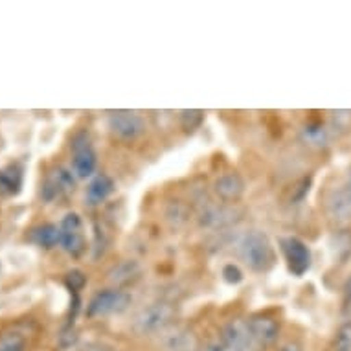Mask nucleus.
Masks as SVG:
<instances>
[{
  "label": "nucleus",
  "instance_id": "obj_1",
  "mask_svg": "<svg viewBox=\"0 0 351 351\" xmlns=\"http://www.w3.org/2000/svg\"><path fill=\"white\" fill-rule=\"evenodd\" d=\"M237 256L252 272H269L276 265V248L263 230H248L237 241Z\"/></svg>",
  "mask_w": 351,
  "mask_h": 351
},
{
  "label": "nucleus",
  "instance_id": "obj_2",
  "mask_svg": "<svg viewBox=\"0 0 351 351\" xmlns=\"http://www.w3.org/2000/svg\"><path fill=\"white\" fill-rule=\"evenodd\" d=\"M131 294L125 289H104L93 294V298L86 304V317L99 318L110 317V315H120L131 305Z\"/></svg>",
  "mask_w": 351,
  "mask_h": 351
},
{
  "label": "nucleus",
  "instance_id": "obj_3",
  "mask_svg": "<svg viewBox=\"0 0 351 351\" xmlns=\"http://www.w3.org/2000/svg\"><path fill=\"white\" fill-rule=\"evenodd\" d=\"M173 318H175V309H173V305L166 304V302L151 304L147 305V307H144V309L134 317L133 329L134 333L138 335L164 333V331L171 326Z\"/></svg>",
  "mask_w": 351,
  "mask_h": 351
},
{
  "label": "nucleus",
  "instance_id": "obj_4",
  "mask_svg": "<svg viewBox=\"0 0 351 351\" xmlns=\"http://www.w3.org/2000/svg\"><path fill=\"white\" fill-rule=\"evenodd\" d=\"M110 134L121 142H134L145 134V120L134 110H114L107 116Z\"/></svg>",
  "mask_w": 351,
  "mask_h": 351
},
{
  "label": "nucleus",
  "instance_id": "obj_5",
  "mask_svg": "<svg viewBox=\"0 0 351 351\" xmlns=\"http://www.w3.org/2000/svg\"><path fill=\"white\" fill-rule=\"evenodd\" d=\"M59 232H61L59 247L72 258H81L86 250V237L85 225H83V219L80 217V213H66L59 223Z\"/></svg>",
  "mask_w": 351,
  "mask_h": 351
},
{
  "label": "nucleus",
  "instance_id": "obj_6",
  "mask_svg": "<svg viewBox=\"0 0 351 351\" xmlns=\"http://www.w3.org/2000/svg\"><path fill=\"white\" fill-rule=\"evenodd\" d=\"M280 250H282L283 258L287 261L289 272L293 276L300 278L304 276L305 272L311 269L313 254L311 248L305 241H302L296 236L280 237Z\"/></svg>",
  "mask_w": 351,
  "mask_h": 351
},
{
  "label": "nucleus",
  "instance_id": "obj_7",
  "mask_svg": "<svg viewBox=\"0 0 351 351\" xmlns=\"http://www.w3.org/2000/svg\"><path fill=\"white\" fill-rule=\"evenodd\" d=\"M98 167V155L86 134H77L72 140V171L77 179L94 177Z\"/></svg>",
  "mask_w": 351,
  "mask_h": 351
},
{
  "label": "nucleus",
  "instance_id": "obj_8",
  "mask_svg": "<svg viewBox=\"0 0 351 351\" xmlns=\"http://www.w3.org/2000/svg\"><path fill=\"white\" fill-rule=\"evenodd\" d=\"M248 331L252 335L254 342L258 344L259 350H263L267 346L274 344L282 329V324L276 317H272L269 313H258L247 318Z\"/></svg>",
  "mask_w": 351,
  "mask_h": 351
},
{
  "label": "nucleus",
  "instance_id": "obj_9",
  "mask_svg": "<svg viewBox=\"0 0 351 351\" xmlns=\"http://www.w3.org/2000/svg\"><path fill=\"white\" fill-rule=\"evenodd\" d=\"M241 210L228 204H210L199 215V225L202 228H225L239 221Z\"/></svg>",
  "mask_w": 351,
  "mask_h": 351
},
{
  "label": "nucleus",
  "instance_id": "obj_10",
  "mask_svg": "<svg viewBox=\"0 0 351 351\" xmlns=\"http://www.w3.org/2000/svg\"><path fill=\"white\" fill-rule=\"evenodd\" d=\"M245 179L237 171H225L213 180V193L223 202L239 201L245 193Z\"/></svg>",
  "mask_w": 351,
  "mask_h": 351
},
{
  "label": "nucleus",
  "instance_id": "obj_11",
  "mask_svg": "<svg viewBox=\"0 0 351 351\" xmlns=\"http://www.w3.org/2000/svg\"><path fill=\"white\" fill-rule=\"evenodd\" d=\"M116 191V182L112 180L110 175L107 173H98V175H94L88 186H86V191H85V197L88 204H101L109 199L112 193Z\"/></svg>",
  "mask_w": 351,
  "mask_h": 351
},
{
  "label": "nucleus",
  "instance_id": "obj_12",
  "mask_svg": "<svg viewBox=\"0 0 351 351\" xmlns=\"http://www.w3.org/2000/svg\"><path fill=\"white\" fill-rule=\"evenodd\" d=\"M142 274V267L136 259H123L118 265H114L109 271V282L114 285L116 289H123L127 285H131L140 278Z\"/></svg>",
  "mask_w": 351,
  "mask_h": 351
},
{
  "label": "nucleus",
  "instance_id": "obj_13",
  "mask_svg": "<svg viewBox=\"0 0 351 351\" xmlns=\"http://www.w3.org/2000/svg\"><path fill=\"white\" fill-rule=\"evenodd\" d=\"M329 213L337 221H348L351 217V167L339 193L329 201Z\"/></svg>",
  "mask_w": 351,
  "mask_h": 351
},
{
  "label": "nucleus",
  "instance_id": "obj_14",
  "mask_svg": "<svg viewBox=\"0 0 351 351\" xmlns=\"http://www.w3.org/2000/svg\"><path fill=\"white\" fill-rule=\"evenodd\" d=\"M28 239L34 245L40 248H50L59 247L61 243V232H59V225H53V223H43V225L34 226L28 234Z\"/></svg>",
  "mask_w": 351,
  "mask_h": 351
},
{
  "label": "nucleus",
  "instance_id": "obj_15",
  "mask_svg": "<svg viewBox=\"0 0 351 351\" xmlns=\"http://www.w3.org/2000/svg\"><path fill=\"white\" fill-rule=\"evenodd\" d=\"M302 140L309 147L322 149L329 142V129L328 125L320 120H309L302 127Z\"/></svg>",
  "mask_w": 351,
  "mask_h": 351
},
{
  "label": "nucleus",
  "instance_id": "obj_16",
  "mask_svg": "<svg viewBox=\"0 0 351 351\" xmlns=\"http://www.w3.org/2000/svg\"><path fill=\"white\" fill-rule=\"evenodd\" d=\"M23 166H19V164H10L4 169H0V193L17 195L21 188H23Z\"/></svg>",
  "mask_w": 351,
  "mask_h": 351
},
{
  "label": "nucleus",
  "instance_id": "obj_17",
  "mask_svg": "<svg viewBox=\"0 0 351 351\" xmlns=\"http://www.w3.org/2000/svg\"><path fill=\"white\" fill-rule=\"evenodd\" d=\"M164 348L166 351H197L199 346L191 337V333L184 329H175V333L164 337Z\"/></svg>",
  "mask_w": 351,
  "mask_h": 351
},
{
  "label": "nucleus",
  "instance_id": "obj_18",
  "mask_svg": "<svg viewBox=\"0 0 351 351\" xmlns=\"http://www.w3.org/2000/svg\"><path fill=\"white\" fill-rule=\"evenodd\" d=\"M331 351H351V320H346L337 328Z\"/></svg>",
  "mask_w": 351,
  "mask_h": 351
},
{
  "label": "nucleus",
  "instance_id": "obj_19",
  "mask_svg": "<svg viewBox=\"0 0 351 351\" xmlns=\"http://www.w3.org/2000/svg\"><path fill=\"white\" fill-rule=\"evenodd\" d=\"M0 351H26V339L21 333H4L0 337Z\"/></svg>",
  "mask_w": 351,
  "mask_h": 351
},
{
  "label": "nucleus",
  "instance_id": "obj_20",
  "mask_svg": "<svg viewBox=\"0 0 351 351\" xmlns=\"http://www.w3.org/2000/svg\"><path fill=\"white\" fill-rule=\"evenodd\" d=\"M204 120V112L202 110H180L179 121L180 125L184 127L186 131H195L199 129Z\"/></svg>",
  "mask_w": 351,
  "mask_h": 351
},
{
  "label": "nucleus",
  "instance_id": "obj_21",
  "mask_svg": "<svg viewBox=\"0 0 351 351\" xmlns=\"http://www.w3.org/2000/svg\"><path fill=\"white\" fill-rule=\"evenodd\" d=\"M221 276H223V280H225L228 285H237V283L243 282L245 274H243L241 267L236 265V263H226V265L221 269Z\"/></svg>",
  "mask_w": 351,
  "mask_h": 351
},
{
  "label": "nucleus",
  "instance_id": "obj_22",
  "mask_svg": "<svg viewBox=\"0 0 351 351\" xmlns=\"http://www.w3.org/2000/svg\"><path fill=\"white\" fill-rule=\"evenodd\" d=\"M197 351H243L239 346L232 344V342H228V340L225 339H213L210 340V342H206V344L199 346V350Z\"/></svg>",
  "mask_w": 351,
  "mask_h": 351
},
{
  "label": "nucleus",
  "instance_id": "obj_23",
  "mask_svg": "<svg viewBox=\"0 0 351 351\" xmlns=\"http://www.w3.org/2000/svg\"><path fill=\"white\" fill-rule=\"evenodd\" d=\"M64 283H66V287L72 294H80V291L85 287L86 283V276L81 271H70L64 278Z\"/></svg>",
  "mask_w": 351,
  "mask_h": 351
},
{
  "label": "nucleus",
  "instance_id": "obj_24",
  "mask_svg": "<svg viewBox=\"0 0 351 351\" xmlns=\"http://www.w3.org/2000/svg\"><path fill=\"white\" fill-rule=\"evenodd\" d=\"M169 208H173L171 210H167L166 215L169 221H175V225H182V223H186V206L182 204V202H175V204H169Z\"/></svg>",
  "mask_w": 351,
  "mask_h": 351
},
{
  "label": "nucleus",
  "instance_id": "obj_25",
  "mask_svg": "<svg viewBox=\"0 0 351 351\" xmlns=\"http://www.w3.org/2000/svg\"><path fill=\"white\" fill-rule=\"evenodd\" d=\"M81 351H116L114 346L107 344V342H99V340H94V342H86Z\"/></svg>",
  "mask_w": 351,
  "mask_h": 351
},
{
  "label": "nucleus",
  "instance_id": "obj_26",
  "mask_svg": "<svg viewBox=\"0 0 351 351\" xmlns=\"http://www.w3.org/2000/svg\"><path fill=\"white\" fill-rule=\"evenodd\" d=\"M342 309H344V313L351 311V274L346 280L344 289H342Z\"/></svg>",
  "mask_w": 351,
  "mask_h": 351
},
{
  "label": "nucleus",
  "instance_id": "obj_27",
  "mask_svg": "<svg viewBox=\"0 0 351 351\" xmlns=\"http://www.w3.org/2000/svg\"><path fill=\"white\" fill-rule=\"evenodd\" d=\"M276 351H304V346L300 344L298 340H287V342L280 346Z\"/></svg>",
  "mask_w": 351,
  "mask_h": 351
}]
</instances>
